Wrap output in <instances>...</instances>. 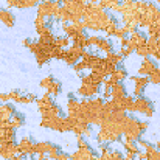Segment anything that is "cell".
Listing matches in <instances>:
<instances>
[{
	"mask_svg": "<svg viewBox=\"0 0 160 160\" xmlns=\"http://www.w3.org/2000/svg\"><path fill=\"white\" fill-rule=\"evenodd\" d=\"M41 126L58 131V132H68V131H72V120L68 117H62V115H58L53 118H41Z\"/></svg>",
	"mask_w": 160,
	"mask_h": 160,
	"instance_id": "obj_1",
	"label": "cell"
},
{
	"mask_svg": "<svg viewBox=\"0 0 160 160\" xmlns=\"http://www.w3.org/2000/svg\"><path fill=\"white\" fill-rule=\"evenodd\" d=\"M61 9V2L52 0V2H41L38 5V16L45 17V19H54V16Z\"/></svg>",
	"mask_w": 160,
	"mask_h": 160,
	"instance_id": "obj_2",
	"label": "cell"
},
{
	"mask_svg": "<svg viewBox=\"0 0 160 160\" xmlns=\"http://www.w3.org/2000/svg\"><path fill=\"white\" fill-rule=\"evenodd\" d=\"M132 112H138V113H143V115H146V117H152L154 106H152V103H151L148 98H145V97L142 95V97H137V98L134 100Z\"/></svg>",
	"mask_w": 160,
	"mask_h": 160,
	"instance_id": "obj_3",
	"label": "cell"
},
{
	"mask_svg": "<svg viewBox=\"0 0 160 160\" xmlns=\"http://www.w3.org/2000/svg\"><path fill=\"white\" fill-rule=\"evenodd\" d=\"M41 87H44L53 97H58L61 93V82L56 81L52 75H48V76H45V78L41 79Z\"/></svg>",
	"mask_w": 160,
	"mask_h": 160,
	"instance_id": "obj_4",
	"label": "cell"
},
{
	"mask_svg": "<svg viewBox=\"0 0 160 160\" xmlns=\"http://www.w3.org/2000/svg\"><path fill=\"white\" fill-rule=\"evenodd\" d=\"M17 154H19V143L8 142V143L0 145V157H3V159H6V160H11Z\"/></svg>",
	"mask_w": 160,
	"mask_h": 160,
	"instance_id": "obj_5",
	"label": "cell"
},
{
	"mask_svg": "<svg viewBox=\"0 0 160 160\" xmlns=\"http://www.w3.org/2000/svg\"><path fill=\"white\" fill-rule=\"evenodd\" d=\"M129 79L134 82V97H135V98H137V97H142L145 87L149 84V78H148V76L137 75V76H131Z\"/></svg>",
	"mask_w": 160,
	"mask_h": 160,
	"instance_id": "obj_6",
	"label": "cell"
},
{
	"mask_svg": "<svg viewBox=\"0 0 160 160\" xmlns=\"http://www.w3.org/2000/svg\"><path fill=\"white\" fill-rule=\"evenodd\" d=\"M101 90V84H81L78 89V95L82 98H93Z\"/></svg>",
	"mask_w": 160,
	"mask_h": 160,
	"instance_id": "obj_7",
	"label": "cell"
},
{
	"mask_svg": "<svg viewBox=\"0 0 160 160\" xmlns=\"http://www.w3.org/2000/svg\"><path fill=\"white\" fill-rule=\"evenodd\" d=\"M157 68H159V67L156 65V62H154L152 59L143 58L142 62H140V67H138V75H142V76H149V75H152Z\"/></svg>",
	"mask_w": 160,
	"mask_h": 160,
	"instance_id": "obj_8",
	"label": "cell"
},
{
	"mask_svg": "<svg viewBox=\"0 0 160 160\" xmlns=\"http://www.w3.org/2000/svg\"><path fill=\"white\" fill-rule=\"evenodd\" d=\"M70 157H72V160H97V156L90 146L78 148Z\"/></svg>",
	"mask_w": 160,
	"mask_h": 160,
	"instance_id": "obj_9",
	"label": "cell"
},
{
	"mask_svg": "<svg viewBox=\"0 0 160 160\" xmlns=\"http://www.w3.org/2000/svg\"><path fill=\"white\" fill-rule=\"evenodd\" d=\"M19 152L27 156V157H33L36 156L34 154V142L30 138V137H23L20 142H19Z\"/></svg>",
	"mask_w": 160,
	"mask_h": 160,
	"instance_id": "obj_10",
	"label": "cell"
},
{
	"mask_svg": "<svg viewBox=\"0 0 160 160\" xmlns=\"http://www.w3.org/2000/svg\"><path fill=\"white\" fill-rule=\"evenodd\" d=\"M36 104H38V110H39V113L45 112L47 109H50L52 106H54L53 95H50L48 92H45L41 98H38V100H36Z\"/></svg>",
	"mask_w": 160,
	"mask_h": 160,
	"instance_id": "obj_11",
	"label": "cell"
},
{
	"mask_svg": "<svg viewBox=\"0 0 160 160\" xmlns=\"http://www.w3.org/2000/svg\"><path fill=\"white\" fill-rule=\"evenodd\" d=\"M0 22L3 25H6L8 28H12L16 25V16L9 11V9H3L0 8Z\"/></svg>",
	"mask_w": 160,
	"mask_h": 160,
	"instance_id": "obj_12",
	"label": "cell"
},
{
	"mask_svg": "<svg viewBox=\"0 0 160 160\" xmlns=\"http://www.w3.org/2000/svg\"><path fill=\"white\" fill-rule=\"evenodd\" d=\"M16 113V107L11 103H0V120L8 121Z\"/></svg>",
	"mask_w": 160,
	"mask_h": 160,
	"instance_id": "obj_13",
	"label": "cell"
},
{
	"mask_svg": "<svg viewBox=\"0 0 160 160\" xmlns=\"http://www.w3.org/2000/svg\"><path fill=\"white\" fill-rule=\"evenodd\" d=\"M129 39H131V42L135 45V50L138 48V47H142V45H146V42H148V36L145 34V33H142V31H135V33H132L131 36H129Z\"/></svg>",
	"mask_w": 160,
	"mask_h": 160,
	"instance_id": "obj_14",
	"label": "cell"
},
{
	"mask_svg": "<svg viewBox=\"0 0 160 160\" xmlns=\"http://www.w3.org/2000/svg\"><path fill=\"white\" fill-rule=\"evenodd\" d=\"M56 145L53 143H50V142H38V143H34V154L38 156V154H47L48 156V152L53 149Z\"/></svg>",
	"mask_w": 160,
	"mask_h": 160,
	"instance_id": "obj_15",
	"label": "cell"
},
{
	"mask_svg": "<svg viewBox=\"0 0 160 160\" xmlns=\"http://www.w3.org/2000/svg\"><path fill=\"white\" fill-rule=\"evenodd\" d=\"M128 95V90H126V86L123 82H117L113 87H112V100H121L123 97Z\"/></svg>",
	"mask_w": 160,
	"mask_h": 160,
	"instance_id": "obj_16",
	"label": "cell"
},
{
	"mask_svg": "<svg viewBox=\"0 0 160 160\" xmlns=\"http://www.w3.org/2000/svg\"><path fill=\"white\" fill-rule=\"evenodd\" d=\"M97 48H98L100 52H103L104 54H107V53H110V52H113V44H112L107 38H101V36H100L98 44H97Z\"/></svg>",
	"mask_w": 160,
	"mask_h": 160,
	"instance_id": "obj_17",
	"label": "cell"
},
{
	"mask_svg": "<svg viewBox=\"0 0 160 160\" xmlns=\"http://www.w3.org/2000/svg\"><path fill=\"white\" fill-rule=\"evenodd\" d=\"M87 38H89V36H86V33L81 31V33H78V34H75V36L72 38V42H73V45L87 48Z\"/></svg>",
	"mask_w": 160,
	"mask_h": 160,
	"instance_id": "obj_18",
	"label": "cell"
},
{
	"mask_svg": "<svg viewBox=\"0 0 160 160\" xmlns=\"http://www.w3.org/2000/svg\"><path fill=\"white\" fill-rule=\"evenodd\" d=\"M23 115H20V113H14L11 118H9V126H11V129H19L20 126H23Z\"/></svg>",
	"mask_w": 160,
	"mask_h": 160,
	"instance_id": "obj_19",
	"label": "cell"
},
{
	"mask_svg": "<svg viewBox=\"0 0 160 160\" xmlns=\"http://www.w3.org/2000/svg\"><path fill=\"white\" fill-rule=\"evenodd\" d=\"M70 44H72V39L68 36H58L54 39V45L59 47V48H68Z\"/></svg>",
	"mask_w": 160,
	"mask_h": 160,
	"instance_id": "obj_20",
	"label": "cell"
},
{
	"mask_svg": "<svg viewBox=\"0 0 160 160\" xmlns=\"http://www.w3.org/2000/svg\"><path fill=\"white\" fill-rule=\"evenodd\" d=\"M58 115H61V109L56 106V104L52 106L50 109H47L45 112H42V113H41V117H42V118H53V117H58Z\"/></svg>",
	"mask_w": 160,
	"mask_h": 160,
	"instance_id": "obj_21",
	"label": "cell"
},
{
	"mask_svg": "<svg viewBox=\"0 0 160 160\" xmlns=\"http://www.w3.org/2000/svg\"><path fill=\"white\" fill-rule=\"evenodd\" d=\"M106 59L109 62H112V64H115V65H120L123 61H124V58L121 56L120 53H115V52H110V53L106 54Z\"/></svg>",
	"mask_w": 160,
	"mask_h": 160,
	"instance_id": "obj_22",
	"label": "cell"
},
{
	"mask_svg": "<svg viewBox=\"0 0 160 160\" xmlns=\"http://www.w3.org/2000/svg\"><path fill=\"white\" fill-rule=\"evenodd\" d=\"M36 100H38V97H36V95L28 93V95H22L17 104H31V103H36Z\"/></svg>",
	"mask_w": 160,
	"mask_h": 160,
	"instance_id": "obj_23",
	"label": "cell"
},
{
	"mask_svg": "<svg viewBox=\"0 0 160 160\" xmlns=\"http://www.w3.org/2000/svg\"><path fill=\"white\" fill-rule=\"evenodd\" d=\"M135 54H138L140 58H149L151 56V50L148 48V45H142L135 50Z\"/></svg>",
	"mask_w": 160,
	"mask_h": 160,
	"instance_id": "obj_24",
	"label": "cell"
},
{
	"mask_svg": "<svg viewBox=\"0 0 160 160\" xmlns=\"http://www.w3.org/2000/svg\"><path fill=\"white\" fill-rule=\"evenodd\" d=\"M149 78V82H152V84H160V70L157 68L152 75H149L148 76Z\"/></svg>",
	"mask_w": 160,
	"mask_h": 160,
	"instance_id": "obj_25",
	"label": "cell"
},
{
	"mask_svg": "<svg viewBox=\"0 0 160 160\" xmlns=\"http://www.w3.org/2000/svg\"><path fill=\"white\" fill-rule=\"evenodd\" d=\"M20 97H22V93H20L19 90H12V92H9V101H12V103H19Z\"/></svg>",
	"mask_w": 160,
	"mask_h": 160,
	"instance_id": "obj_26",
	"label": "cell"
},
{
	"mask_svg": "<svg viewBox=\"0 0 160 160\" xmlns=\"http://www.w3.org/2000/svg\"><path fill=\"white\" fill-rule=\"evenodd\" d=\"M19 2L20 0H6V5L9 8H19Z\"/></svg>",
	"mask_w": 160,
	"mask_h": 160,
	"instance_id": "obj_27",
	"label": "cell"
},
{
	"mask_svg": "<svg viewBox=\"0 0 160 160\" xmlns=\"http://www.w3.org/2000/svg\"><path fill=\"white\" fill-rule=\"evenodd\" d=\"M0 103H9V93H0Z\"/></svg>",
	"mask_w": 160,
	"mask_h": 160,
	"instance_id": "obj_28",
	"label": "cell"
},
{
	"mask_svg": "<svg viewBox=\"0 0 160 160\" xmlns=\"http://www.w3.org/2000/svg\"><path fill=\"white\" fill-rule=\"evenodd\" d=\"M58 160H72V157H70V156H67V154H64V152L61 151V154H59Z\"/></svg>",
	"mask_w": 160,
	"mask_h": 160,
	"instance_id": "obj_29",
	"label": "cell"
},
{
	"mask_svg": "<svg viewBox=\"0 0 160 160\" xmlns=\"http://www.w3.org/2000/svg\"><path fill=\"white\" fill-rule=\"evenodd\" d=\"M11 160H27V156H23V154H20V152H19L17 156H14Z\"/></svg>",
	"mask_w": 160,
	"mask_h": 160,
	"instance_id": "obj_30",
	"label": "cell"
},
{
	"mask_svg": "<svg viewBox=\"0 0 160 160\" xmlns=\"http://www.w3.org/2000/svg\"><path fill=\"white\" fill-rule=\"evenodd\" d=\"M152 56H154V58H156L157 61H160V47H159V48H157V52H156V53L152 54Z\"/></svg>",
	"mask_w": 160,
	"mask_h": 160,
	"instance_id": "obj_31",
	"label": "cell"
},
{
	"mask_svg": "<svg viewBox=\"0 0 160 160\" xmlns=\"http://www.w3.org/2000/svg\"><path fill=\"white\" fill-rule=\"evenodd\" d=\"M123 160H134V159H132V157H128V156H126V157H124Z\"/></svg>",
	"mask_w": 160,
	"mask_h": 160,
	"instance_id": "obj_32",
	"label": "cell"
},
{
	"mask_svg": "<svg viewBox=\"0 0 160 160\" xmlns=\"http://www.w3.org/2000/svg\"><path fill=\"white\" fill-rule=\"evenodd\" d=\"M41 2H52V0H41Z\"/></svg>",
	"mask_w": 160,
	"mask_h": 160,
	"instance_id": "obj_33",
	"label": "cell"
},
{
	"mask_svg": "<svg viewBox=\"0 0 160 160\" xmlns=\"http://www.w3.org/2000/svg\"><path fill=\"white\" fill-rule=\"evenodd\" d=\"M121 2H128V0H121Z\"/></svg>",
	"mask_w": 160,
	"mask_h": 160,
	"instance_id": "obj_34",
	"label": "cell"
}]
</instances>
